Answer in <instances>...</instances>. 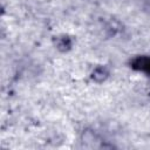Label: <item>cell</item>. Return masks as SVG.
Masks as SVG:
<instances>
[{
    "instance_id": "cell-1",
    "label": "cell",
    "mask_w": 150,
    "mask_h": 150,
    "mask_svg": "<svg viewBox=\"0 0 150 150\" xmlns=\"http://www.w3.org/2000/svg\"><path fill=\"white\" fill-rule=\"evenodd\" d=\"M108 76H109V71L104 67H97L91 73V79L95 82H98V83L105 81L108 79Z\"/></svg>"
},
{
    "instance_id": "cell-2",
    "label": "cell",
    "mask_w": 150,
    "mask_h": 150,
    "mask_svg": "<svg viewBox=\"0 0 150 150\" xmlns=\"http://www.w3.org/2000/svg\"><path fill=\"white\" fill-rule=\"evenodd\" d=\"M134 68L150 73V59L149 57H138L137 60L134 61Z\"/></svg>"
}]
</instances>
